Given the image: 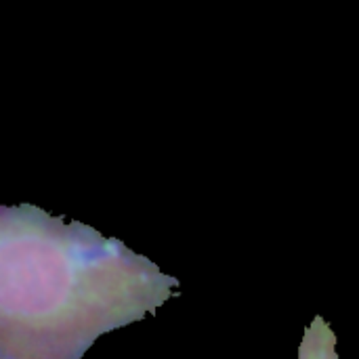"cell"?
<instances>
[{
	"label": "cell",
	"instance_id": "cell-1",
	"mask_svg": "<svg viewBox=\"0 0 359 359\" xmlns=\"http://www.w3.org/2000/svg\"><path fill=\"white\" fill-rule=\"evenodd\" d=\"M177 292L175 276L120 240L40 208L2 210L0 359H80Z\"/></svg>",
	"mask_w": 359,
	"mask_h": 359
},
{
	"label": "cell",
	"instance_id": "cell-2",
	"mask_svg": "<svg viewBox=\"0 0 359 359\" xmlns=\"http://www.w3.org/2000/svg\"><path fill=\"white\" fill-rule=\"evenodd\" d=\"M337 345H339V339L332 326L324 318L318 316L303 332V341L299 345L297 359H339Z\"/></svg>",
	"mask_w": 359,
	"mask_h": 359
}]
</instances>
